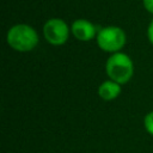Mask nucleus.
<instances>
[{
	"mask_svg": "<svg viewBox=\"0 0 153 153\" xmlns=\"http://www.w3.org/2000/svg\"><path fill=\"white\" fill-rule=\"evenodd\" d=\"M71 33L81 42H88L96 38L98 30L93 23L87 19H76L71 25Z\"/></svg>",
	"mask_w": 153,
	"mask_h": 153,
	"instance_id": "39448f33",
	"label": "nucleus"
},
{
	"mask_svg": "<svg viewBox=\"0 0 153 153\" xmlns=\"http://www.w3.org/2000/svg\"><path fill=\"white\" fill-rule=\"evenodd\" d=\"M143 128L151 136H153V110L145 115V117H143Z\"/></svg>",
	"mask_w": 153,
	"mask_h": 153,
	"instance_id": "0eeeda50",
	"label": "nucleus"
},
{
	"mask_svg": "<svg viewBox=\"0 0 153 153\" xmlns=\"http://www.w3.org/2000/svg\"><path fill=\"white\" fill-rule=\"evenodd\" d=\"M6 42L16 51L27 53L33 50L38 42L39 37L37 31L29 24H16L11 26L6 33Z\"/></svg>",
	"mask_w": 153,
	"mask_h": 153,
	"instance_id": "f257e3e1",
	"label": "nucleus"
},
{
	"mask_svg": "<svg viewBox=\"0 0 153 153\" xmlns=\"http://www.w3.org/2000/svg\"><path fill=\"white\" fill-rule=\"evenodd\" d=\"M121 92H122V85L111 79H106V80L102 81L97 90L99 98H102L103 100H106V102L116 99L121 94Z\"/></svg>",
	"mask_w": 153,
	"mask_h": 153,
	"instance_id": "423d86ee",
	"label": "nucleus"
},
{
	"mask_svg": "<svg viewBox=\"0 0 153 153\" xmlns=\"http://www.w3.org/2000/svg\"><path fill=\"white\" fill-rule=\"evenodd\" d=\"M71 33V27L61 18H50L43 25V36L51 45H63Z\"/></svg>",
	"mask_w": 153,
	"mask_h": 153,
	"instance_id": "20e7f679",
	"label": "nucleus"
},
{
	"mask_svg": "<svg viewBox=\"0 0 153 153\" xmlns=\"http://www.w3.org/2000/svg\"><path fill=\"white\" fill-rule=\"evenodd\" d=\"M147 38H148L149 43L153 45V19L149 22L148 27H147Z\"/></svg>",
	"mask_w": 153,
	"mask_h": 153,
	"instance_id": "6e6552de",
	"label": "nucleus"
},
{
	"mask_svg": "<svg viewBox=\"0 0 153 153\" xmlns=\"http://www.w3.org/2000/svg\"><path fill=\"white\" fill-rule=\"evenodd\" d=\"M96 42L100 50L114 54L122 51L127 43V35L124 30L120 26H104L98 30Z\"/></svg>",
	"mask_w": 153,
	"mask_h": 153,
	"instance_id": "7ed1b4c3",
	"label": "nucleus"
},
{
	"mask_svg": "<svg viewBox=\"0 0 153 153\" xmlns=\"http://www.w3.org/2000/svg\"><path fill=\"white\" fill-rule=\"evenodd\" d=\"M142 4H143L145 10L148 13L153 14V0H142Z\"/></svg>",
	"mask_w": 153,
	"mask_h": 153,
	"instance_id": "1a4fd4ad",
	"label": "nucleus"
},
{
	"mask_svg": "<svg viewBox=\"0 0 153 153\" xmlns=\"http://www.w3.org/2000/svg\"><path fill=\"white\" fill-rule=\"evenodd\" d=\"M105 73L109 79L124 85L134 75V62L131 57L123 53H114L105 61Z\"/></svg>",
	"mask_w": 153,
	"mask_h": 153,
	"instance_id": "f03ea898",
	"label": "nucleus"
}]
</instances>
